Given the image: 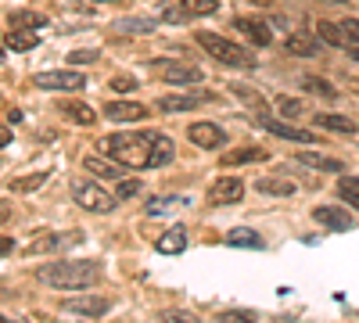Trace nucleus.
Segmentation results:
<instances>
[{"label": "nucleus", "instance_id": "1", "mask_svg": "<svg viewBox=\"0 0 359 323\" xmlns=\"http://www.w3.org/2000/svg\"><path fill=\"white\" fill-rule=\"evenodd\" d=\"M162 133H111L101 140V151L111 155V162L130 169H155V148Z\"/></svg>", "mask_w": 359, "mask_h": 323}, {"label": "nucleus", "instance_id": "2", "mask_svg": "<svg viewBox=\"0 0 359 323\" xmlns=\"http://www.w3.org/2000/svg\"><path fill=\"white\" fill-rule=\"evenodd\" d=\"M36 277H40V284L57 287V291H83V287H94L101 280V262H90V259L47 262L43 270H36Z\"/></svg>", "mask_w": 359, "mask_h": 323}, {"label": "nucleus", "instance_id": "3", "mask_svg": "<svg viewBox=\"0 0 359 323\" xmlns=\"http://www.w3.org/2000/svg\"><path fill=\"white\" fill-rule=\"evenodd\" d=\"M198 43L216 57V62L230 65V69H255V57L241 47V43H233V40H223L219 33H198Z\"/></svg>", "mask_w": 359, "mask_h": 323}, {"label": "nucleus", "instance_id": "4", "mask_svg": "<svg viewBox=\"0 0 359 323\" xmlns=\"http://www.w3.org/2000/svg\"><path fill=\"white\" fill-rule=\"evenodd\" d=\"M72 198L79 201V209H86V212H115V205H118V198L115 194H108L101 184H76L72 187Z\"/></svg>", "mask_w": 359, "mask_h": 323}, {"label": "nucleus", "instance_id": "5", "mask_svg": "<svg viewBox=\"0 0 359 323\" xmlns=\"http://www.w3.org/2000/svg\"><path fill=\"white\" fill-rule=\"evenodd\" d=\"M83 241L79 230H65V233H40V238H33V245H29V255H40V252H65V248H76Z\"/></svg>", "mask_w": 359, "mask_h": 323}, {"label": "nucleus", "instance_id": "6", "mask_svg": "<svg viewBox=\"0 0 359 323\" xmlns=\"http://www.w3.org/2000/svg\"><path fill=\"white\" fill-rule=\"evenodd\" d=\"M83 76L72 72V69H54V72H40L36 76V86H43V90H83Z\"/></svg>", "mask_w": 359, "mask_h": 323}, {"label": "nucleus", "instance_id": "7", "mask_svg": "<svg viewBox=\"0 0 359 323\" xmlns=\"http://www.w3.org/2000/svg\"><path fill=\"white\" fill-rule=\"evenodd\" d=\"M245 198V180H237V176H219V180L208 187V201L212 205H233Z\"/></svg>", "mask_w": 359, "mask_h": 323}, {"label": "nucleus", "instance_id": "8", "mask_svg": "<svg viewBox=\"0 0 359 323\" xmlns=\"http://www.w3.org/2000/svg\"><path fill=\"white\" fill-rule=\"evenodd\" d=\"M216 11H219V0H180L165 18L169 22H187V18H205V15H216Z\"/></svg>", "mask_w": 359, "mask_h": 323}, {"label": "nucleus", "instance_id": "9", "mask_svg": "<svg viewBox=\"0 0 359 323\" xmlns=\"http://www.w3.org/2000/svg\"><path fill=\"white\" fill-rule=\"evenodd\" d=\"M187 137H191V144L208 148V151H216V148H223V144H226V130H219L216 123H194L187 130Z\"/></svg>", "mask_w": 359, "mask_h": 323}, {"label": "nucleus", "instance_id": "10", "mask_svg": "<svg viewBox=\"0 0 359 323\" xmlns=\"http://www.w3.org/2000/svg\"><path fill=\"white\" fill-rule=\"evenodd\" d=\"M212 101V94L205 90H187V94H169V97H158V108L162 111H191V108H201Z\"/></svg>", "mask_w": 359, "mask_h": 323}, {"label": "nucleus", "instance_id": "11", "mask_svg": "<svg viewBox=\"0 0 359 323\" xmlns=\"http://www.w3.org/2000/svg\"><path fill=\"white\" fill-rule=\"evenodd\" d=\"M155 69H158V76L165 83H201L205 79V72L194 69V65H187V62H158Z\"/></svg>", "mask_w": 359, "mask_h": 323}, {"label": "nucleus", "instance_id": "12", "mask_svg": "<svg viewBox=\"0 0 359 323\" xmlns=\"http://www.w3.org/2000/svg\"><path fill=\"white\" fill-rule=\"evenodd\" d=\"M259 123H262V130H269L273 137H284V140H294V144H313L316 137L309 133V130H298V126H287V123H280V119H273V115H259Z\"/></svg>", "mask_w": 359, "mask_h": 323}, {"label": "nucleus", "instance_id": "13", "mask_svg": "<svg viewBox=\"0 0 359 323\" xmlns=\"http://www.w3.org/2000/svg\"><path fill=\"white\" fill-rule=\"evenodd\" d=\"M313 219L327 230H352L355 226V219L348 212H341L338 205H320V209H313Z\"/></svg>", "mask_w": 359, "mask_h": 323}, {"label": "nucleus", "instance_id": "14", "mask_svg": "<svg viewBox=\"0 0 359 323\" xmlns=\"http://www.w3.org/2000/svg\"><path fill=\"white\" fill-rule=\"evenodd\" d=\"M233 29L241 33L245 40H252L255 47H266V43H273V33H269V25L259 22V18H237Z\"/></svg>", "mask_w": 359, "mask_h": 323}, {"label": "nucleus", "instance_id": "15", "mask_svg": "<svg viewBox=\"0 0 359 323\" xmlns=\"http://www.w3.org/2000/svg\"><path fill=\"white\" fill-rule=\"evenodd\" d=\"M104 115H108L111 123H137V119H144V115H147V108L137 104V101H108L104 104Z\"/></svg>", "mask_w": 359, "mask_h": 323}, {"label": "nucleus", "instance_id": "16", "mask_svg": "<svg viewBox=\"0 0 359 323\" xmlns=\"http://www.w3.org/2000/svg\"><path fill=\"white\" fill-rule=\"evenodd\" d=\"M69 312H83V316H104L108 309H111V298H65L62 302Z\"/></svg>", "mask_w": 359, "mask_h": 323}, {"label": "nucleus", "instance_id": "17", "mask_svg": "<svg viewBox=\"0 0 359 323\" xmlns=\"http://www.w3.org/2000/svg\"><path fill=\"white\" fill-rule=\"evenodd\" d=\"M184 248H187V226H180V223L169 226L162 238H158V252L162 255H180Z\"/></svg>", "mask_w": 359, "mask_h": 323}, {"label": "nucleus", "instance_id": "18", "mask_svg": "<svg viewBox=\"0 0 359 323\" xmlns=\"http://www.w3.org/2000/svg\"><path fill=\"white\" fill-rule=\"evenodd\" d=\"M118 36H140V33H151V29H158V18H118L115 25Z\"/></svg>", "mask_w": 359, "mask_h": 323}, {"label": "nucleus", "instance_id": "19", "mask_svg": "<svg viewBox=\"0 0 359 323\" xmlns=\"http://www.w3.org/2000/svg\"><path fill=\"white\" fill-rule=\"evenodd\" d=\"M226 245H233V248H252V252H262V248H266V241L259 238V233H255V230H245V226L230 230V233H226Z\"/></svg>", "mask_w": 359, "mask_h": 323}, {"label": "nucleus", "instance_id": "20", "mask_svg": "<svg viewBox=\"0 0 359 323\" xmlns=\"http://www.w3.org/2000/svg\"><path fill=\"white\" fill-rule=\"evenodd\" d=\"M269 151L266 148H233L223 155V165H248V162H266Z\"/></svg>", "mask_w": 359, "mask_h": 323}, {"label": "nucleus", "instance_id": "21", "mask_svg": "<svg viewBox=\"0 0 359 323\" xmlns=\"http://www.w3.org/2000/svg\"><path fill=\"white\" fill-rule=\"evenodd\" d=\"M284 47H287L291 54H298V57H316V54H320V43H316L313 36H306V33H291V36L284 40Z\"/></svg>", "mask_w": 359, "mask_h": 323}, {"label": "nucleus", "instance_id": "22", "mask_svg": "<svg viewBox=\"0 0 359 323\" xmlns=\"http://www.w3.org/2000/svg\"><path fill=\"white\" fill-rule=\"evenodd\" d=\"M298 162H302V165H313V169H320V172H341V169H345L338 158L320 155V151H302V155H298Z\"/></svg>", "mask_w": 359, "mask_h": 323}, {"label": "nucleus", "instance_id": "23", "mask_svg": "<svg viewBox=\"0 0 359 323\" xmlns=\"http://www.w3.org/2000/svg\"><path fill=\"white\" fill-rule=\"evenodd\" d=\"M83 165H86V172L101 176V180H115L118 176V162H108V158H97V155H86Z\"/></svg>", "mask_w": 359, "mask_h": 323}, {"label": "nucleus", "instance_id": "24", "mask_svg": "<svg viewBox=\"0 0 359 323\" xmlns=\"http://www.w3.org/2000/svg\"><path fill=\"white\" fill-rule=\"evenodd\" d=\"M4 43L11 50H33L36 47V29H11V33L4 36Z\"/></svg>", "mask_w": 359, "mask_h": 323}, {"label": "nucleus", "instance_id": "25", "mask_svg": "<svg viewBox=\"0 0 359 323\" xmlns=\"http://www.w3.org/2000/svg\"><path fill=\"white\" fill-rule=\"evenodd\" d=\"M169 209H187V198H151L147 201V216H169Z\"/></svg>", "mask_w": 359, "mask_h": 323}, {"label": "nucleus", "instance_id": "26", "mask_svg": "<svg viewBox=\"0 0 359 323\" xmlns=\"http://www.w3.org/2000/svg\"><path fill=\"white\" fill-rule=\"evenodd\" d=\"M316 126H327V130H334V133H355L359 126L352 119H345V115H316Z\"/></svg>", "mask_w": 359, "mask_h": 323}, {"label": "nucleus", "instance_id": "27", "mask_svg": "<svg viewBox=\"0 0 359 323\" xmlns=\"http://www.w3.org/2000/svg\"><path fill=\"white\" fill-rule=\"evenodd\" d=\"M62 111L69 115L72 123H79V126H94V119H97V115L90 111L86 104H76V101H65V104H62Z\"/></svg>", "mask_w": 359, "mask_h": 323}, {"label": "nucleus", "instance_id": "28", "mask_svg": "<svg viewBox=\"0 0 359 323\" xmlns=\"http://www.w3.org/2000/svg\"><path fill=\"white\" fill-rule=\"evenodd\" d=\"M40 25H47V18L40 11H15L11 15V29H40Z\"/></svg>", "mask_w": 359, "mask_h": 323}, {"label": "nucleus", "instance_id": "29", "mask_svg": "<svg viewBox=\"0 0 359 323\" xmlns=\"http://www.w3.org/2000/svg\"><path fill=\"white\" fill-rule=\"evenodd\" d=\"M216 323H259V316L252 309H223L216 316Z\"/></svg>", "mask_w": 359, "mask_h": 323}, {"label": "nucleus", "instance_id": "30", "mask_svg": "<svg viewBox=\"0 0 359 323\" xmlns=\"http://www.w3.org/2000/svg\"><path fill=\"white\" fill-rule=\"evenodd\" d=\"M47 180V172H33V176H18V180H11V191L15 194H29V191H36L40 184Z\"/></svg>", "mask_w": 359, "mask_h": 323}, {"label": "nucleus", "instance_id": "31", "mask_svg": "<svg viewBox=\"0 0 359 323\" xmlns=\"http://www.w3.org/2000/svg\"><path fill=\"white\" fill-rule=\"evenodd\" d=\"M255 184H259V191H262V194H277V198L294 194V184H287V180H255Z\"/></svg>", "mask_w": 359, "mask_h": 323}, {"label": "nucleus", "instance_id": "32", "mask_svg": "<svg viewBox=\"0 0 359 323\" xmlns=\"http://www.w3.org/2000/svg\"><path fill=\"white\" fill-rule=\"evenodd\" d=\"M302 90L320 94V97H331V101L338 97V94H334V86H331V83H323V79H316V76H306V79H302Z\"/></svg>", "mask_w": 359, "mask_h": 323}, {"label": "nucleus", "instance_id": "33", "mask_svg": "<svg viewBox=\"0 0 359 323\" xmlns=\"http://www.w3.org/2000/svg\"><path fill=\"white\" fill-rule=\"evenodd\" d=\"M338 29H341L345 47H359V18H345V22H338Z\"/></svg>", "mask_w": 359, "mask_h": 323}, {"label": "nucleus", "instance_id": "34", "mask_svg": "<svg viewBox=\"0 0 359 323\" xmlns=\"http://www.w3.org/2000/svg\"><path fill=\"white\" fill-rule=\"evenodd\" d=\"M338 194H341L348 205H355V209H359V176H345V180L338 184Z\"/></svg>", "mask_w": 359, "mask_h": 323}, {"label": "nucleus", "instance_id": "35", "mask_svg": "<svg viewBox=\"0 0 359 323\" xmlns=\"http://www.w3.org/2000/svg\"><path fill=\"white\" fill-rule=\"evenodd\" d=\"M316 33H320V40H323V43H331V47H345V43H341V29H338V25H331V22H320V25H316Z\"/></svg>", "mask_w": 359, "mask_h": 323}, {"label": "nucleus", "instance_id": "36", "mask_svg": "<svg viewBox=\"0 0 359 323\" xmlns=\"http://www.w3.org/2000/svg\"><path fill=\"white\" fill-rule=\"evenodd\" d=\"M162 323H198V316L187 312V309H165L162 312Z\"/></svg>", "mask_w": 359, "mask_h": 323}, {"label": "nucleus", "instance_id": "37", "mask_svg": "<svg viewBox=\"0 0 359 323\" xmlns=\"http://www.w3.org/2000/svg\"><path fill=\"white\" fill-rule=\"evenodd\" d=\"M101 57V50H72L69 54V65L76 69V65H90V62H97Z\"/></svg>", "mask_w": 359, "mask_h": 323}, {"label": "nucleus", "instance_id": "38", "mask_svg": "<svg viewBox=\"0 0 359 323\" xmlns=\"http://www.w3.org/2000/svg\"><path fill=\"white\" fill-rule=\"evenodd\" d=\"M111 90H118V94H133V90H137V79H133V76H115V79H111Z\"/></svg>", "mask_w": 359, "mask_h": 323}, {"label": "nucleus", "instance_id": "39", "mask_svg": "<svg viewBox=\"0 0 359 323\" xmlns=\"http://www.w3.org/2000/svg\"><path fill=\"white\" fill-rule=\"evenodd\" d=\"M137 191H140L137 180H118V198H133Z\"/></svg>", "mask_w": 359, "mask_h": 323}, {"label": "nucleus", "instance_id": "40", "mask_svg": "<svg viewBox=\"0 0 359 323\" xmlns=\"http://www.w3.org/2000/svg\"><path fill=\"white\" fill-rule=\"evenodd\" d=\"M280 111L284 115H302V104H298V101H280Z\"/></svg>", "mask_w": 359, "mask_h": 323}, {"label": "nucleus", "instance_id": "41", "mask_svg": "<svg viewBox=\"0 0 359 323\" xmlns=\"http://www.w3.org/2000/svg\"><path fill=\"white\" fill-rule=\"evenodd\" d=\"M8 144H11V130L0 126V148H8Z\"/></svg>", "mask_w": 359, "mask_h": 323}, {"label": "nucleus", "instance_id": "42", "mask_svg": "<svg viewBox=\"0 0 359 323\" xmlns=\"http://www.w3.org/2000/svg\"><path fill=\"white\" fill-rule=\"evenodd\" d=\"M11 248H15V241H11V238H0V255H8Z\"/></svg>", "mask_w": 359, "mask_h": 323}, {"label": "nucleus", "instance_id": "43", "mask_svg": "<svg viewBox=\"0 0 359 323\" xmlns=\"http://www.w3.org/2000/svg\"><path fill=\"white\" fill-rule=\"evenodd\" d=\"M8 216H11V209H8L4 201H0V223H8Z\"/></svg>", "mask_w": 359, "mask_h": 323}, {"label": "nucleus", "instance_id": "44", "mask_svg": "<svg viewBox=\"0 0 359 323\" xmlns=\"http://www.w3.org/2000/svg\"><path fill=\"white\" fill-rule=\"evenodd\" d=\"M4 50H8V43H4V40H0V65H4Z\"/></svg>", "mask_w": 359, "mask_h": 323}, {"label": "nucleus", "instance_id": "45", "mask_svg": "<svg viewBox=\"0 0 359 323\" xmlns=\"http://www.w3.org/2000/svg\"><path fill=\"white\" fill-rule=\"evenodd\" d=\"M348 54H352V57H355V62H359V47H348Z\"/></svg>", "mask_w": 359, "mask_h": 323}, {"label": "nucleus", "instance_id": "46", "mask_svg": "<svg viewBox=\"0 0 359 323\" xmlns=\"http://www.w3.org/2000/svg\"><path fill=\"white\" fill-rule=\"evenodd\" d=\"M323 4H345V0H323Z\"/></svg>", "mask_w": 359, "mask_h": 323}, {"label": "nucleus", "instance_id": "47", "mask_svg": "<svg viewBox=\"0 0 359 323\" xmlns=\"http://www.w3.org/2000/svg\"><path fill=\"white\" fill-rule=\"evenodd\" d=\"M0 323H8V316H0Z\"/></svg>", "mask_w": 359, "mask_h": 323}]
</instances>
